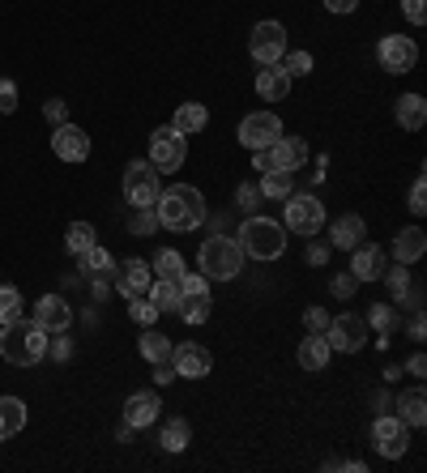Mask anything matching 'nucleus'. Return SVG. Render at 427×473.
<instances>
[{
	"instance_id": "obj_11",
	"label": "nucleus",
	"mask_w": 427,
	"mask_h": 473,
	"mask_svg": "<svg viewBox=\"0 0 427 473\" xmlns=\"http://www.w3.org/2000/svg\"><path fill=\"white\" fill-rule=\"evenodd\" d=\"M278 137H283V120L273 112H253L240 120V145L248 150H270Z\"/></svg>"
},
{
	"instance_id": "obj_17",
	"label": "nucleus",
	"mask_w": 427,
	"mask_h": 473,
	"mask_svg": "<svg viewBox=\"0 0 427 473\" xmlns=\"http://www.w3.org/2000/svg\"><path fill=\"white\" fill-rule=\"evenodd\" d=\"M112 278H115V291L133 299V294H145V291H150L154 273H150V261H137V256H133V261H124V265H115Z\"/></svg>"
},
{
	"instance_id": "obj_4",
	"label": "nucleus",
	"mask_w": 427,
	"mask_h": 473,
	"mask_svg": "<svg viewBox=\"0 0 427 473\" xmlns=\"http://www.w3.org/2000/svg\"><path fill=\"white\" fill-rule=\"evenodd\" d=\"M235 243H240V251L243 256H253V261H278V256L286 251V226L248 213V222L240 226Z\"/></svg>"
},
{
	"instance_id": "obj_9",
	"label": "nucleus",
	"mask_w": 427,
	"mask_h": 473,
	"mask_svg": "<svg viewBox=\"0 0 427 473\" xmlns=\"http://www.w3.org/2000/svg\"><path fill=\"white\" fill-rule=\"evenodd\" d=\"M376 64L384 73H411L419 64V43L411 34H384L376 43Z\"/></svg>"
},
{
	"instance_id": "obj_25",
	"label": "nucleus",
	"mask_w": 427,
	"mask_h": 473,
	"mask_svg": "<svg viewBox=\"0 0 427 473\" xmlns=\"http://www.w3.org/2000/svg\"><path fill=\"white\" fill-rule=\"evenodd\" d=\"M423 251H427V235L419 231V226H406V231L393 239V256H398V265H414Z\"/></svg>"
},
{
	"instance_id": "obj_46",
	"label": "nucleus",
	"mask_w": 427,
	"mask_h": 473,
	"mask_svg": "<svg viewBox=\"0 0 427 473\" xmlns=\"http://www.w3.org/2000/svg\"><path fill=\"white\" fill-rule=\"evenodd\" d=\"M402 14H406L411 26H423V22H427V5H423V0H402Z\"/></svg>"
},
{
	"instance_id": "obj_41",
	"label": "nucleus",
	"mask_w": 427,
	"mask_h": 473,
	"mask_svg": "<svg viewBox=\"0 0 427 473\" xmlns=\"http://www.w3.org/2000/svg\"><path fill=\"white\" fill-rule=\"evenodd\" d=\"M283 69H286V77H308L313 73V52H291V56H283Z\"/></svg>"
},
{
	"instance_id": "obj_55",
	"label": "nucleus",
	"mask_w": 427,
	"mask_h": 473,
	"mask_svg": "<svg viewBox=\"0 0 427 473\" xmlns=\"http://www.w3.org/2000/svg\"><path fill=\"white\" fill-rule=\"evenodd\" d=\"M406 371H411V376H423V371H427V359H423V354H414V359L406 362Z\"/></svg>"
},
{
	"instance_id": "obj_5",
	"label": "nucleus",
	"mask_w": 427,
	"mask_h": 473,
	"mask_svg": "<svg viewBox=\"0 0 427 473\" xmlns=\"http://www.w3.org/2000/svg\"><path fill=\"white\" fill-rule=\"evenodd\" d=\"M286 231L295 235H321L325 231V205L313 192H291L286 196Z\"/></svg>"
},
{
	"instance_id": "obj_48",
	"label": "nucleus",
	"mask_w": 427,
	"mask_h": 473,
	"mask_svg": "<svg viewBox=\"0 0 427 473\" xmlns=\"http://www.w3.org/2000/svg\"><path fill=\"white\" fill-rule=\"evenodd\" d=\"M0 112L5 115L17 112V85L14 82H0Z\"/></svg>"
},
{
	"instance_id": "obj_19",
	"label": "nucleus",
	"mask_w": 427,
	"mask_h": 473,
	"mask_svg": "<svg viewBox=\"0 0 427 473\" xmlns=\"http://www.w3.org/2000/svg\"><path fill=\"white\" fill-rule=\"evenodd\" d=\"M363 239H368V222L359 213H342L338 222H333V231H329V243L338 251H355Z\"/></svg>"
},
{
	"instance_id": "obj_26",
	"label": "nucleus",
	"mask_w": 427,
	"mask_h": 473,
	"mask_svg": "<svg viewBox=\"0 0 427 473\" xmlns=\"http://www.w3.org/2000/svg\"><path fill=\"white\" fill-rule=\"evenodd\" d=\"M188 444H193V427H188V418H167L163 431H158V448H163V452H184Z\"/></svg>"
},
{
	"instance_id": "obj_33",
	"label": "nucleus",
	"mask_w": 427,
	"mask_h": 473,
	"mask_svg": "<svg viewBox=\"0 0 427 473\" xmlns=\"http://www.w3.org/2000/svg\"><path fill=\"white\" fill-rule=\"evenodd\" d=\"M171 337H163V333H154V329H145L142 333V359L145 362H171Z\"/></svg>"
},
{
	"instance_id": "obj_1",
	"label": "nucleus",
	"mask_w": 427,
	"mask_h": 473,
	"mask_svg": "<svg viewBox=\"0 0 427 473\" xmlns=\"http://www.w3.org/2000/svg\"><path fill=\"white\" fill-rule=\"evenodd\" d=\"M154 218H158V226H167L175 235H188V231H197L205 222V196L193 183H175L167 192H158Z\"/></svg>"
},
{
	"instance_id": "obj_8",
	"label": "nucleus",
	"mask_w": 427,
	"mask_h": 473,
	"mask_svg": "<svg viewBox=\"0 0 427 473\" xmlns=\"http://www.w3.org/2000/svg\"><path fill=\"white\" fill-rule=\"evenodd\" d=\"M372 444H376L381 457L402 460L406 457V448H411V427H406L398 414H381L376 422H372Z\"/></svg>"
},
{
	"instance_id": "obj_50",
	"label": "nucleus",
	"mask_w": 427,
	"mask_h": 473,
	"mask_svg": "<svg viewBox=\"0 0 427 473\" xmlns=\"http://www.w3.org/2000/svg\"><path fill=\"white\" fill-rule=\"evenodd\" d=\"M171 379H180V376H175V367H171V362H154V384H163V389H167Z\"/></svg>"
},
{
	"instance_id": "obj_49",
	"label": "nucleus",
	"mask_w": 427,
	"mask_h": 473,
	"mask_svg": "<svg viewBox=\"0 0 427 473\" xmlns=\"http://www.w3.org/2000/svg\"><path fill=\"white\" fill-rule=\"evenodd\" d=\"M411 213H427V183L423 180H414V188H411Z\"/></svg>"
},
{
	"instance_id": "obj_42",
	"label": "nucleus",
	"mask_w": 427,
	"mask_h": 473,
	"mask_svg": "<svg viewBox=\"0 0 427 473\" xmlns=\"http://www.w3.org/2000/svg\"><path fill=\"white\" fill-rule=\"evenodd\" d=\"M235 201H240L243 213H256L265 196H261V188H256V183H240V192H235Z\"/></svg>"
},
{
	"instance_id": "obj_47",
	"label": "nucleus",
	"mask_w": 427,
	"mask_h": 473,
	"mask_svg": "<svg viewBox=\"0 0 427 473\" xmlns=\"http://www.w3.org/2000/svg\"><path fill=\"white\" fill-rule=\"evenodd\" d=\"M47 354H52V359L56 362H65L73 354V346H69V337L65 333H52V341H47Z\"/></svg>"
},
{
	"instance_id": "obj_43",
	"label": "nucleus",
	"mask_w": 427,
	"mask_h": 473,
	"mask_svg": "<svg viewBox=\"0 0 427 473\" xmlns=\"http://www.w3.org/2000/svg\"><path fill=\"white\" fill-rule=\"evenodd\" d=\"M355 286H359V278L355 273H333V299H355Z\"/></svg>"
},
{
	"instance_id": "obj_32",
	"label": "nucleus",
	"mask_w": 427,
	"mask_h": 473,
	"mask_svg": "<svg viewBox=\"0 0 427 473\" xmlns=\"http://www.w3.org/2000/svg\"><path fill=\"white\" fill-rule=\"evenodd\" d=\"M256 188H261V196H270V201H286V196L295 192V180H291V171H265Z\"/></svg>"
},
{
	"instance_id": "obj_53",
	"label": "nucleus",
	"mask_w": 427,
	"mask_h": 473,
	"mask_svg": "<svg viewBox=\"0 0 427 473\" xmlns=\"http://www.w3.org/2000/svg\"><path fill=\"white\" fill-rule=\"evenodd\" d=\"M329 261V243H313L308 248V265H325Z\"/></svg>"
},
{
	"instance_id": "obj_23",
	"label": "nucleus",
	"mask_w": 427,
	"mask_h": 473,
	"mask_svg": "<svg viewBox=\"0 0 427 473\" xmlns=\"http://www.w3.org/2000/svg\"><path fill=\"white\" fill-rule=\"evenodd\" d=\"M26 431V401L17 397H0V444Z\"/></svg>"
},
{
	"instance_id": "obj_28",
	"label": "nucleus",
	"mask_w": 427,
	"mask_h": 473,
	"mask_svg": "<svg viewBox=\"0 0 427 473\" xmlns=\"http://www.w3.org/2000/svg\"><path fill=\"white\" fill-rule=\"evenodd\" d=\"M393 405H398V418L406 422V427H423V422H427V397H423V389H406Z\"/></svg>"
},
{
	"instance_id": "obj_44",
	"label": "nucleus",
	"mask_w": 427,
	"mask_h": 473,
	"mask_svg": "<svg viewBox=\"0 0 427 473\" xmlns=\"http://www.w3.org/2000/svg\"><path fill=\"white\" fill-rule=\"evenodd\" d=\"M303 329H308V333H325V329H329V311H325V307H308V311H303Z\"/></svg>"
},
{
	"instance_id": "obj_24",
	"label": "nucleus",
	"mask_w": 427,
	"mask_h": 473,
	"mask_svg": "<svg viewBox=\"0 0 427 473\" xmlns=\"http://www.w3.org/2000/svg\"><path fill=\"white\" fill-rule=\"evenodd\" d=\"M205 124H210L205 103H180V107H175V120H171V128H175V133H184V137H197Z\"/></svg>"
},
{
	"instance_id": "obj_45",
	"label": "nucleus",
	"mask_w": 427,
	"mask_h": 473,
	"mask_svg": "<svg viewBox=\"0 0 427 473\" xmlns=\"http://www.w3.org/2000/svg\"><path fill=\"white\" fill-rule=\"evenodd\" d=\"M180 294H184V299H193V294H210V281L201 278V273H184V278H180Z\"/></svg>"
},
{
	"instance_id": "obj_12",
	"label": "nucleus",
	"mask_w": 427,
	"mask_h": 473,
	"mask_svg": "<svg viewBox=\"0 0 427 473\" xmlns=\"http://www.w3.org/2000/svg\"><path fill=\"white\" fill-rule=\"evenodd\" d=\"M184 133H175V128H158L154 137H150V163L154 171H180L184 167Z\"/></svg>"
},
{
	"instance_id": "obj_36",
	"label": "nucleus",
	"mask_w": 427,
	"mask_h": 473,
	"mask_svg": "<svg viewBox=\"0 0 427 473\" xmlns=\"http://www.w3.org/2000/svg\"><path fill=\"white\" fill-rule=\"evenodd\" d=\"M94 239H99V235H94V226H90V222H73L69 231H65V248L77 256V251L94 248Z\"/></svg>"
},
{
	"instance_id": "obj_21",
	"label": "nucleus",
	"mask_w": 427,
	"mask_h": 473,
	"mask_svg": "<svg viewBox=\"0 0 427 473\" xmlns=\"http://www.w3.org/2000/svg\"><path fill=\"white\" fill-rule=\"evenodd\" d=\"M256 94L265 98V103H283L291 94V77H286L283 64H261V73H256Z\"/></svg>"
},
{
	"instance_id": "obj_18",
	"label": "nucleus",
	"mask_w": 427,
	"mask_h": 473,
	"mask_svg": "<svg viewBox=\"0 0 427 473\" xmlns=\"http://www.w3.org/2000/svg\"><path fill=\"white\" fill-rule=\"evenodd\" d=\"M265 153H270L273 171H291V175H295V171L308 163V145H303L299 137H278Z\"/></svg>"
},
{
	"instance_id": "obj_3",
	"label": "nucleus",
	"mask_w": 427,
	"mask_h": 473,
	"mask_svg": "<svg viewBox=\"0 0 427 473\" xmlns=\"http://www.w3.org/2000/svg\"><path fill=\"white\" fill-rule=\"evenodd\" d=\"M197 269L205 281H235L243 273V251L231 235H210L197 248Z\"/></svg>"
},
{
	"instance_id": "obj_54",
	"label": "nucleus",
	"mask_w": 427,
	"mask_h": 473,
	"mask_svg": "<svg viewBox=\"0 0 427 473\" xmlns=\"http://www.w3.org/2000/svg\"><path fill=\"white\" fill-rule=\"evenodd\" d=\"M411 337H414V341H423V307H414V316H411Z\"/></svg>"
},
{
	"instance_id": "obj_10",
	"label": "nucleus",
	"mask_w": 427,
	"mask_h": 473,
	"mask_svg": "<svg viewBox=\"0 0 427 473\" xmlns=\"http://www.w3.org/2000/svg\"><path fill=\"white\" fill-rule=\"evenodd\" d=\"M248 52L256 64H278L286 56V26L283 22H256L248 34Z\"/></svg>"
},
{
	"instance_id": "obj_34",
	"label": "nucleus",
	"mask_w": 427,
	"mask_h": 473,
	"mask_svg": "<svg viewBox=\"0 0 427 473\" xmlns=\"http://www.w3.org/2000/svg\"><path fill=\"white\" fill-rule=\"evenodd\" d=\"M22 316H26V303H22L17 286H0V324H14Z\"/></svg>"
},
{
	"instance_id": "obj_31",
	"label": "nucleus",
	"mask_w": 427,
	"mask_h": 473,
	"mask_svg": "<svg viewBox=\"0 0 427 473\" xmlns=\"http://www.w3.org/2000/svg\"><path fill=\"white\" fill-rule=\"evenodd\" d=\"M150 273H154V278H171V281H180L188 273L184 269V256H180V251L175 248H163L154 256V261H150Z\"/></svg>"
},
{
	"instance_id": "obj_6",
	"label": "nucleus",
	"mask_w": 427,
	"mask_h": 473,
	"mask_svg": "<svg viewBox=\"0 0 427 473\" xmlns=\"http://www.w3.org/2000/svg\"><path fill=\"white\" fill-rule=\"evenodd\" d=\"M158 192H163V180H158L154 163L145 158V163H128L124 171V201L133 209H154Z\"/></svg>"
},
{
	"instance_id": "obj_40",
	"label": "nucleus",
	"mask_w": 427,
	"mask_h": 473,
	"mask_svg": "<svg viewBox=\"0 0 427 473\" xmlns=\"http://www.w3.org/2000/svg\"><path fill=\"white\" fill-rule=\"evenodd\" d=\"M128 231L133 235H154L158 231V218H154V209H133V218H128Z\"/></svg>"
},
{
	"instance_id": "obj_16",
	"label": "nucleus",
	"mask_w": 427,
	"mask_h": 473,
	"mask_svg": "<svg viewBox=\"0 0 427 473\" xmlns=\"http://www.w3.org/2000/svg\"><path fill=\"white\" fill-rule=\"evenodd\" d=\"M158 414H163V401H158V392H133V397L124 401V427H128V431L154 427Z\"/></svg>"
},
{
	"instance_id": "obj_29",
	"label": "nucleus",
	"mask_w": 427,
	"mask_h": 473,
	"mask_svg": "<svg viewBox=\"0 0 427 473\" xmlns=\"http://www.w3.org/2000/svg\"><path fill=\"white\" fill-rule=\"evenodd\" d=\"M77 269H82V273H90V278H112L115 261H112V251H103L99 243H94V248L77 251Z\"/></svg>"
},
{
	"instance_id": "obj_2",
	"label": "nucleus",
	"mask_w": 427,
	"mask_h": 473,
	"mask_svg": "<svg viewBox=\"0 0 427 473\" xmlns=\"http://www.w3.org/2000/svg\"><path fill=\"white\" fill-rule=\"evenodd\" d=\"M0 359L14 362V367H35V362L47 359V333L35 320H26V316L5 324V333H0Z\"/></svg>"
},
{
	"instance_id": "obj_39",
	"label": "nucleus",
	"mask_w": 427,
	"mask_h": 473,
	"mask_svg": "<svg viewBox=\"0 0 427 473\" xmlns=\"http://www.w3.org/2000/svg\"><path fill=\"white\" fill-rule=\"evenodd\" d=\"M384 281H389V294H393V299H406V291H411V273H406V265H398V269H384L381 273Z\"/></svg>"
},
{
	"instance_id": "obj_51",
	"label": "nucleus",
	"mask_w": 427,
	"mask_h": 473,
	"mask_svg": "<svg viewBox=\"0 0 427 473\" xmlns=\"http://www.w3.org/2000/svg\"><path fill=\"white\" fill-rule=\"evenodd\" d=\"M43 115H47L52 124H65V103H60V98H52V103H43Z\"/></svg>"
},
{
	"instance_id": "obj_7",
	"label": "nucleus",
	"mask_w": 427,
	"mask_h": 473,
	"mask_svg": "<svg viewBox=\"0 0 427 473\" xmlns=\"http://www.w3.org/2000/svg\"><path fill=\"white\" fill-rule=\"evenodd\" d=\"M368 320L363 316H355V311H342V316H333L325 329V341L329 350H338V354H359V350L368 346Z\"/></svg>"
},
{
	"instance_id": "obj_52",
	"label": "nucleus",
	"mask_w": 427,
	"mask_h": 473,
	"mask_svg": "<svg viewBox=\"0 0 427 473\" xmlns=\"http://www.w3.org/2000/svg\"><path fill=\"white\" fill-rule=\"evenodd\" d=\"M325 9L329 14H355L359 0H325Z\"/></svg>"
},
{
	"instance_id": "obj_27",
	"label": "nucleus",
	"mask_w": 427,
	"mask_h": 473,
	"mask_svg": "<svg viewBox=\"0 0 427 473\" xmlns=\"http://www.w3.org/2000/svg\"><path fill=\"white\" fill-rule=\"evenodd\" d=\"M398 124L406 128V133H419V128L427 124V103H423V94H402L398 98Z\"/></svg>"
},
{
	"instance_id": "obj_35",
	"label": "nucleus",
	"mask_w": 427,
	"mask_h": 473,
	"mask_svg": "<svg viewBox=\"0 0 427 473\" xmlns=\"http://www.w3.org/2000/svg\"><path fill=\"white\" fill-rule=\"evenodd\" d=\"M210 294H193V299H180V320L184 324H205L210 320Z\"/></svg>"
},
{
	"instance_id": "obj_20",
	"label": "nucleus",
	"mask_w": 427,
	"mask_h": 473,
	"mask_svg": "<svg viewBox=\"0 0 427 473\" xmlns=\"http://www.w3.org/2000/svg\"><path fill=\"white\" fill-rule=\"evenodd\" d=\"M351 273H355L359 281H381V273H384V251L376 248V243H359V248L351 251Z\"/></svg>"
},
{
	"instance_id": "obj_30",
	"label": "nucleus",
	"mask_w": 427,
	"mask_h": 473,
	"mask_svg": "<svg viewBox=\"0 0 427 473\" xmlns=\"http://www.w3.org/2000/svg\"><path fill=\"white\" fill-rule=\"evenodd\" d=\"M180 281H171V278H154L150 281V303L158 307V311H180Z\"/></svg>"
},
{
	"instance_id": "obj_14",
	"label": "nucleus",
	"mask_w": 427,
	"mask_h": 473,
	"mask_svg": "<svg viewBox=\"0 0 427 473\" xmlns=\"http://www.w3.org/2000/svg\"><path fill=\"white\" fill-rule=\"evenodd\" d=\"M35 324H39L43 333H69L73 324V307L60 299V294H43L39 303H35Z\"/></svg>"
},
{
	"instance_id": "obj_13",
	"label": "nucleus",
	"mask_w": 427,
	"mask_h": 473,
	"mask_svg": "<svg viewBox=\"0 0 427 473\" xmlns=\"http://www.w3.org/2000/svg\"><path fill=\"white\" fill-rule=\"evenodd\" d=\"M171 367L184 379H205L214 371V354L205 346H197V341H184V346L171 350Z\"/></svg>"
},
{
	"instance_id": "obj_22",
	"label": "nucleus",
	"mask_w": 427,
	"mask_h": 473,
	"mask_svg": "<svg viewBox=\"0 0 427 473\" xmlns=\"http://www.w3.org/2000/svg\"><path fill=\"white\" fill-rule=\"evenodd\" d=\"M329 354H333V350H329L325 333H308L299 341V367H303V371H325Z\"/></svg>"
},
{
	"instance_id": "obj_15",
	"label": "nucleus",
	"mask_w": 427,
	"mask_h": 473,
	"mask_svg": "<svg viewBox=\"0 0 427 473\" xmlns=\"http://www.w3.org/2000/svg\"><path fill=\"white\" fill-rule=\"evenodd\" d=\"M52 150L60 163H85L90 158V137L77 124H56L52 128Z\"/></svg>"
},
{
	"instance_id": "obj_38",
	"label": "nucleus",
	"mask_w": 427,
	"mask_h": 473,
	"mask_svg": "<svg viewBox=\"0 0 427 473\" xmlns=\"http://www.w3.org/2000/svg\"><path fill=\"white\" fill-rule=\"evenodd\" d=\"M128 307H133V320L142 324V329H150V324H154L158 316H163V311H158V307L150 303L145 294H133V299H128Z\"/></svg>"
},
{
	"instance_id": "obj_37",
	"label": "nucleus",
	"mask_w": 427,
	"mask_h": 473,
	"mask_svg": "<svg viewBox=\"0 0 427 473\" xmlns=\"http://www.w3.org/2000/svg\"><path fill=\"white\" fill-rule=\"evenodd\" d=\"M368 329H376L381 337H393V329H398V311H393L389 303H376L368 311Z\"/></svg>"
}]
</instances>
